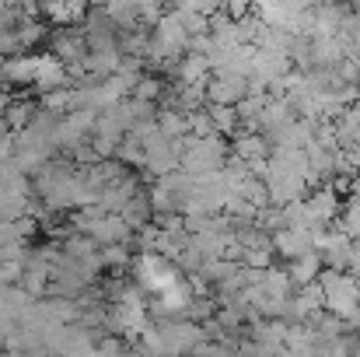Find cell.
Listing matches in <instances>:
<instances>
[{
	"instance_id": "1",
	"label": "cell",
	"mask_w": 360,
	"mask_h": 357,
	"mask_svg": "<svg viewBox=\"0 0 360 357\" xmlns=\"http://www.w3.org/2000/svg\"><path fill=\"white\" fill-rule=\"evenodd\" d=\"M322 294H326V308L340 319H357V308H360V284L343 273V270H326L322 273Z\"/></svg>"
},
{
	"instance_id": "2",
	"label": "cell",
	"mask_w": 360,
	"mask_h": 357,
	"mask_svg": "<svg viewBox=\"0 0 360 357\" xmlns=\"http://www.w3.org/2000/svg\"><path fill=\"white\" fill-rule=\"evenodd\" d=\"M319 270H322V256H315V252H304V256H297L294 263H290V280L294 284H301V287H308V284H315V277H319Z\"/></svg>"
},
{
	"instance_id": "3",
	"label": "cell",
	"mask_w": 360,
	"mask_h": 357,
	"mask_svg": "<svg viewBox=\"0 0 360 357\" xmlns=\"http://www.w3.org/2000/svg\"><path fill=\"white\" fill-rule=\"evenodd\" d=\"M347 235L360 238V200L354 203V207H347Z\"/></svg>"
}]
</instances>
